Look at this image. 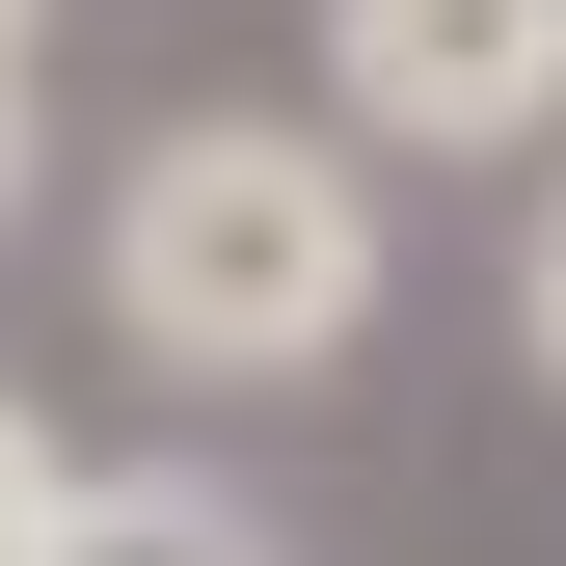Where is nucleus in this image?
Listing matches in <instances>:
<instances>
[{
  "instance_id": "7ed1b4c3",
  "label": "nucleus",
  "mask_w": 566,
  "mask_h": 566,
  "mask_svg": "<svg viewBox=\"0 0 566 566\" xmlns=\"http://www.w3.org/2000/svg\"><path fill=\"white\" fill-rule=\"evenodd\" d=\"M28 566H270V513H217L189 459H108V485H54Z\"/></svg>"
},
{
  "instance_id": "f257e3e1",
  "label": "nucleus",
  "mask_w": 566,
  "mask_h": 566,
  "mask_svg": "<svg viewBox=\"0 0 566 566\" xmlns=\"http://www.w3.org/2000/svg\"><path fill=\"white\" fill-rule=\"evenodd\" d=\"M108 324L135 378H324L378 324V163L324 108H189L108 189Z\"/></svg>"
},
{
  "instance_id": "f03ea898",
  "label": "nucleus",
  "mask_w": 566,
  "mask_h": 566,
  "mask_svg": "<svg viewBox=\"0 0 566 566\" xmlns=\"http://www.w3.org/2000/svg\"><path fill=\"white\" fill-rule=\"evenodd\" d=\"M324 135L350 163H539L566 135V0H324Z\"/></svg>"
},
{
  "instance_id": "423d86ee",
  "label": "nucleus",
  "mask_w": 566,
  "mask_h": 566,
  "mask_svg": "<svg viewBox=\"0 0 566 566\" xmlns=\"http://www.w3.org/2000/svg\"><path fill=\"white\" fill-rule=\"evenodd\" d=\"M0 189H28V54H0Z\"/></svg>"
},
{
  "instance_id": "20e7f679",
  "label": "nucleus",
  "mask_w": 566,
  "mask_h": 566,
  "mask_svg": "<svg viewBox=\"0 0 566 566\" xmlns=\"http://www.w3.org/2000/svg\"><path fill=\"white\" fill-rule=\"evenodd\" d=\"M54 485H82V459H54V432H28V405H0V566H28V539H54Z\"/></svg>"
},
{
  "instance_id": "39448f33",
  "label": "nucleus",
  "mask_w": 566,
  "mask_h": 566,
  "mask_svg": "<svg viewBox=\"0 0 566 566\" xmlns=\"http://www.w3.org/2000/svg\"><path fill=\"white\" fill-rule=\"evenodd\" d=\"M513 324H539V378H566V163H539V243H513Z\"/></svg>"
},
{
  "instance_id": "0eeeda50",
  "label": "nucleus",
  "mask_w": 566,
  "mask_h": 566,
  "mask_svg": "<svg viewBox=\"0 0 566 566\" xmlns=\"http://www.w3.org/2000/svg\"><path fill=\"white\" fill-rule=\"evenodd\" d=\"M0 54H28V0H0Z\"/></svg>"
}]
</instances>
